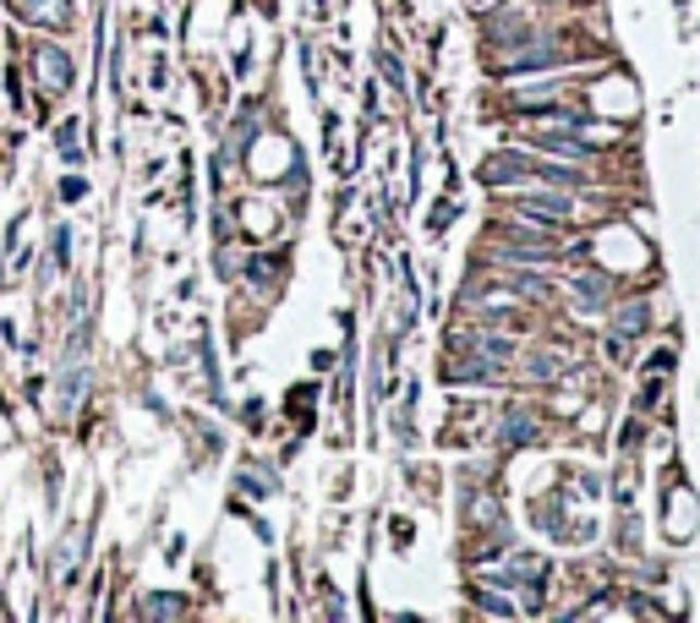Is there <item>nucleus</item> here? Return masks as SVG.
I'll list each match as a JSON object with an SVG mask.
<instances>
[{
  "instance_id": "nucleus-1",
  "label": "nucleus",
  "mask_w": 700,
  "mask_h": 623,
  "mask_svg": "<svg viewBox=\"0 0 700 623\" xmlns=\"http://www.w3.org/2000/svg\"><path fill=\"white\" fill-rule=\"evenodd\" d=\"M520 208H526V213H542V219H569V213H575V203H569L564 192H542V197H526Z\"/></svg>"
}]
</instances>
